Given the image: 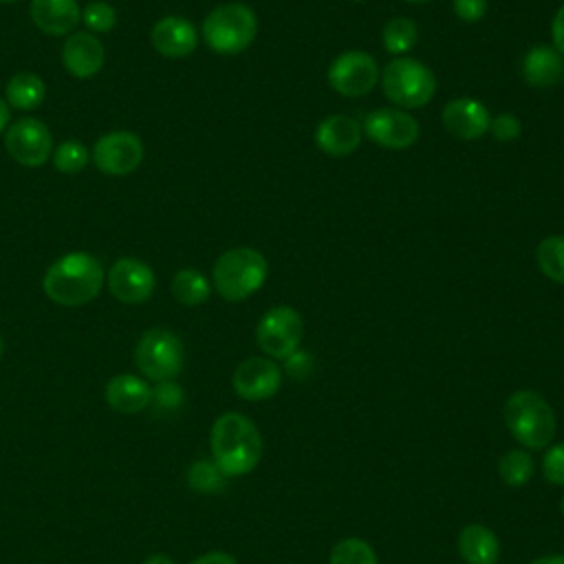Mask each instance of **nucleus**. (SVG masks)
I'll use <instances>...</instances> for the list:
<instances>
[{
  "label": "nucleus",
  "instance_id": "1",
  "mask_svg": "<svg viewBox=\"0 0 564 564\" xmlns=\"http://www.w3.org/2000/svg\"><path fill=\"white\" fill-rule=\"evenodd\" d=\"M214 465L225 478L245 476L262 458V436L256 423L240 412L220 414L209 432Z\"/></svg>",
  "mask_w": 564,
  "mask_h": 564
},
{
  "label": "nucleus",
  "instance_id": "2",
  "mask_svg": "<svg viewBox=\"0 0 564 564\" xmlns=\"http://www.w3.org/2000/svg\"><path fill=\"white\" fill-rule=\"evenodd\" d=\"M106 273L99 260L86 251H70L55 260L44 273V293L62 306H82L95 300Z\"/></svg>",
  "mask_w": 564,
  "mask_h": 564
},
{
  "label": "nucleus",
  "instance_id": "3",
  "mask_svg": "<svg viewBox=\"0 0 564 564\" xmlns=\"http://www.w3.org/2000/svg\"><path fill=\"white\" fill-rule=\"evenodd\" d=\"M502 419L511 436L527 449L546 447L557 432L553 408L535 390H516L502 405Z\"/></svg>",
  "mask_w": 564,
  "mask_h": 564
},
{
  "label": "nucleus",
  "instance_id": "4",
  "mask_svg": "<svg viewBox=\"0 0 564 564\" xmlns=\"http://www.w3.org/2000/svg\"><path fill=\"white\" fill-rule=\"evenodd\" d=\"M269 264L258 249L236 247L218 256L214 262L212 280L220 297L229 302H240L253 295L267 280Z\"/></svg>",
  "mask_w": 564,
  "mask_h": 564
},
{
  "label": "nucleus",
  "instance_id": "5",
  "mask_svg": "<svg viewBox=\"0 0 564 564\" xmlns=\"http://www.w3.org/2000/svg\"><path fill=\"white\" fill-rule=\"evenodd\" d=\"M258 33V18L251 7L242 2H225L212 9L203 22V37L207 46L223 55L245 51Z\"/></svg>",
  "mask_w": 564,
  "mask_h": 564
},
{
  "label": "nucleus",
  "instance_id": "6",
  "mask_svg": "<svg viewBox=\"0 0 564 564\" xmlns=\"http://www.w3.org/2000/svg\"><path fill=\"white\" fill-rule=\"evenodd\" d=\"M381 88L397 108H421L434 97L436 79L425 64L412 57H397L383 68Z\"/></svg>",
  "mask_w": 564,
  "mask_h": 564
},
{
  "label": "nucleus",
  "instance_id": "7",
  "mask_svg": "<svg viewBox=\"0 0 564 564\" xmlns=\"http://www.w3.org/2000/svg\"><path fill=\"white\" fill-rule=\"evenodd\" d=\"M183 344L172 330L150 328L137 341L134 364L143 377L156 383L172 381L183 370Z\"/></svg>",
  "mask_w": 564,
  "mask_h": 564
},
{
  "label": "nucleus",
  "instance_id": "8",
  "mask_svg": "<svg viewBox=\"0 0 564 564\" xmlns=\"http://www.w3.org/2000/svg\"><path fill=\"white\" fill-rule=\"evenodd\" d=\"M302 335H304L302 315L295 308L284 304L269 308L256 326V341L269 359L291 357L300 348Z\"/></svg>",
  "mask_w": 564,
  "mask_h": 564
},
{
  "label": "nucleus",
  "instance_id": "9",
  "mask_svg": "<svg viewBox=\"0 0 564 564\" xmlns=\"http://www.w3.org/2000/svg\"><path fill=\"white\" fill-rule=\"evenodd\" d=\"M326 79L335 93L344 97H361L377 86L379 66L366 51H346L330 62Z\"/></svg>",
  "mask_w": 564,
  "mask_h": 564
},
{
  "label": "nucleus",
  "instance_id": "10",
  "mask_svg": "<svg viewBox=\"0 0 564 564\" xmlns=\"http://www.w3.org/2000/svg\"><path fill=\"white\" fill-rule=\"evenodd\" d=\"M93 161L104 174H130L143 161V143L134 132L112 130L93 145Z\"/></svg>",
  "mask_w": 564,
  "mask_h": 564
},
{
  "label": "nucleus",
  "instance_id": "11",
  "mask_svg": "<svg viewBox=\"0 0 564 564\" xmlns=\"http://www.w3.org/2000/svg\"><path fill=\"white\" fill-rule=\"evenodd\" d=\"M361 130L377 145L388 150H405L419 139V123L401 108H377L366 115Z\"/></svg>",
  "mask_w": 564,
  "mask_h": 564
},
{
  "label": "nucleus",
  "instance_id": "12",
  "mask_svg": "<svg viewBox=\"0 0 564 564\" xmlns=\"http://www.w3.org/2000/svg\"><path fill=\"white\" fill-rule=\"evenodd\" d=\"M4 145L13 161H18L20 165L40 167L48 161L53 152V137L40 119L22 117L9 128Z\"/></svg>",
  "mask_w": 564,
  "mask_h": 564
},
{
  "label": "nucleus",
  "instance_id": "13",
  "mask_svg": "<svg viewBox=\"0 0 564 564\" xmlns=\"http://www.w3.org/2000/svg\"><path fill=\"white\" fill-rule=\"evenodd\" d=\"M234 392L245 401H264L282 386V370L269 357H249L234 370Z\"/></svg>",
  "mask_w": 564,
  "mask_h": 564
},
{
  "label": "nucleus",
  "instance_id": "14",
  "mask_svg": "<svg viewBox=\"0 0 564 564\" xmlns=\"http://www.w3.org/2000/svg\"><path fill=\"white\" fill-rule=\"evenodd\" d=\"M108 289L123 304H141L154 293V273L137 258H119L108 271Z\"/></svg>",
  "mask_w": 564,
  "mask_h": 564
},
{
  "label": "nucleus",
  "instance_id": "15",
  "mask_svg": "<svg viewBox=\"0 0 564 564\" xmlns=\"http://www.w3.org/2000/svg\"><path fill=\"white\" fill-rule=\"evenodd\" d=\"M443 126L449 134L474 141L480 139L485 132H489L491 115L485 104L471 99V97H456L443 106Z\"/></svg>",
  "mask_w": 564,
  "mask_h": 564
},
{
  "label": "nucleus",
  "instance_id": "16",
  "mask_svg": "<svg viewBox=\"0 0 564 564\" xmlns=\"http://www.w3.org/2000/svg\"><path fill=\"white\" fill-rule=\"evenodd\" d=\"M104 59H106L104 44L88 31L70 33L62 46L64 68L77 79H88L97 75L104 66Z\"/></svg>",
  "mask_w": 564,
  "mask_h": 564
},
{
  "label": "nucleus",
  "instance_id": "17",
  "mask_svg": "<svg viewBox=\"0 0 564 564\" xmlns=\"http://www.w3.org/2000/svg\"><path fill=\"white\" fill-rule=\"evenodd\" d=\"M361 123L346 115H330L315 128V143L324 154L346 156L359 148Z\"/></svg>",
  "mask_w": 564,
  "mask_h": 564
},
{
  "label": "nucleus",
  "instance_id": "18",
  "mask_svg": "<svg viewBox=\"0 0 564 564\" xmlns=\"http://www.w3.org/2000/svg\"><path fill=\"white\" fill-rule=\"evenodd\" d=\"M152 46L165 57H187L198 44L196 29L181 15H165L152 26Z\"/></svg>",
  "mask_w": 564,
  "mask_h": 564
},
{
  "label": "nucleus",
  "instance_id": "19",
  "mask_svg": "<svg viewBox=\"0 0 564 564\" xmlns=\"http://www.w3.org/2000/svg\"><path fill=\"white\" fill-rule=\"evenodd\" d=\"M31 20L46 35H66L82 20L77 0H31Z\"/></svg>",
  "mask_w": 564,
  "mask_h": 564
},
{
  "label": "nucleus",
  "instance_id": "20",
  "mask_svg": "<svg viewBox=\"0 0 564 564\" xmlns=\"http://www.w3.org/2000/svg\"><path fill=\"white\" fill-rule=\"evenodd\" d=\"M106 403L121 414H137L152 401V388L137 375H117L106 383Z\"/></svg>",
  "mask_w": 564,
  "mask_h": 564
},
{
  "label": "nucleus",
  "instance_id": "21",
  "mask_svg": "<svg viewBox=\"0 0 564 564\" xmlns=\"http://www.w3.org/2000/svg\"><path fill=\"white\" fill-rule=\"evenodd\" d=\"M520 70L529 86L549 88L564 79V59L551 46H533L524 53Z\"/></svg>",
  "mask_w": 564,
  "mask_h": 564
},
{
  "label": "nucleus",
  "instance_id": "22",
  "mask_svg": "<svg viewBox=\"0 0 564 564\" xmlns=\"http://www.w3.org/2000/svg\"><path fill=\"white\" fill-rule=\"evenodd\" d=\"M458 553L467 564H498L500 540L485 524H467L458 533Z\"/></svg>",
  "mask_w": 564,
  "mask_h": 564
},
{
  "label": "nucleus",
  "instance_id": "23",
  "mask_svg": "<svg viewBox=\"0 0 564 564\" xmlns=\"http://www.w3.org/2000/svg\"><path fill=\"white\" fill-rule=\"evenodd\" d=\"M46 93L44 82L35 73H15L4 88L7 101L18 110H33L42 104Z\"/></svg>",
  "mask_w": 564,
  "mask_h": 564
},
{
  "label": "nucleus",
  "instance_id": "24",
  "mask_svg": "<svg viewBox=\"0 0 564 564\" xmlns=\"http://www.w3.org/2000/svg\"><path fill=\"white\" fill-rule=\"evenodd\" d=\"M209 293L212 284L198 269H181L172 278V295L185 306L203 304Z\"/></svg>",
  "mask_w": 564,
  "mask_h": 564
},
{
  "label": "nucleus",
  "instance_id": "25",
  "mask_svg": "<svg viewBox=\"0 0 564 564\" xmlns=\"http://www.w3.org/2000/svg\"><path fill=\"white\" fill-rule=\"evenodd\" d=\"M535 474V460L524 449H509L498 460V476L509 487L527 485Z\"/></svg>",
  "mask_w": 564,
  "mask_h": 564
},
{
  "label": "nucleus",
  "instance_id": "26",
  "mask_svg": "<svg viewBox=\"0 0 564 564\" xmlns=\"http://www.w3.org/2000/svg\"><path fill=\"white\" fill-rule=\"evenodd\" d=\"M535 262L549 280L564 284V234L542 238L535 249Z\"/></svg>",
  "mask_w": 564,
  "mask_h": 564
},
{
  "label": "nucleus",
  "instance_id": "27",
  "mask_svg": "<svg viewBox=\"0 0 564 564\" xmlns=\"http://www.w3.org/2000/svg\"><path fill=\"white\" fill-rule=\"evenodd\" d=\"M416 24L410 18H392L381 29V42L388 53H408L416 42Z\"/></svg>",
  "mask_w": 564,
  "mask_h": 564
},
{
  "label": "nucleus",
  "instance_id": "28",
  "mask_svg": "<svg viewBox=\"0 0 564 564\" xmlns=\"http://www.w3.org/2000/svg\"><path fill=\"white\" fill-rule=\"evenodd\" d=\"M328 564H379L375 549L361 538L339 540L328 555Z\"/></svg>",
  "mask_w": 564,
  "mask_h": 564
},
{
  "label": "nucleus",
  "instance_id": "29",
  "mask_svg": "<svg viewBox=\"0 0 564 564\" xmlns=\"http://www.w3.org/2000/svg\"><path fill=\"white\" fill-rule=\"evenodd\" d=\"M86 163H88V148L77 139L59 143L53 152V165L64 174H77L86 167Z\"/></svg>",
  "mask_w": 564,
  "mask_h": 564
},
{
  "label": "nucleus",
  "instance_id": "30",
  "mask_svg": "<svg viewBox=\"0 0 564 564\" xmlns=\"http://www.w3.org/2000/svg\"><path fill=\"white\" fill-rule=\"evenodd\" d=\"M223 474L209 460H196L187 469V485L198 494H216L223 489Z\"/></svg>",
  "mask_w": 564,
  "mask_h": 564
},
{
  "label": "nucleus",
  "instance_id": "31",
  "mask_svg": "<svg viewBox=\"0 0 564 564\" xmlns=\"http://www.w3.org/2000/svg\"><path fill=\"white\" fill-rule=\"evenodd\" d=\"M82 20L84 24L95 31V33H108L115 29L117 24V13L112 9V4L104 2V0H95V2H88L82 11Z\"/></svg>",
  "mask_w": 564,
  "mask_h": 564
},
{
  "label": "nucleus",
  "instance_id": "32",
  "mask_svg": "<svg viewBox=\"0 0 564 564\" xmlns=\"http://www.w3.org/2000/svg\"><path fill=\"white\" fill-rule=\"evenodd\" d=\"M542 476L557 487H564V441L553 445L542 458Z\"/></svg>",
  "mask_w": 564,
  "mask_h": 564
},
{
  "label": "nucleus",
  "instance_id": "33",
  "mask_svg": "<svg viewBox=\"0 0 564 564\" xmlns=\"http://www.w3.org/2000/svg\"><path fill=\"white\" fill-rule=\"evenodd\" d=\"M152 401L159 408V412H172V410H176L183 403V390L174 381H161L152 390Z\"/></svg>",
  "mask_w": 564,
  "mask_h": 564
},
{
  "label": "nucleus",
  "instance_id": "34",
  "mask_svg": "<svg viewBox=\"0 0 564 564\" xmlns=\"http://www.w3.org/2000/svg\"><path fill=\"white\" fill-rule=\"evenodd\" d=\"M520 121L511 112H502L489 123V130L498 141H513L516 137H520Z\"/></svg>",
  "mask_w": 564,
  "mask_h": 564
},
{
  "label": "nucleus",
  "instance_id": "35",
  "mask_svg": "<svg viewBox=\"0 0 564 564\" xmlns=\"http://www.w3.org/2000/svg\"><path fill=\"white\" fill-rule=\"evenodd\" d=\"M452 7L463 22H478L487 13V0H452Z\"/></svg>",
  "mask_w": 564,
  "mask_h": 564
},
{
  "label": "nucleus",
  "instance_id": "36",
  "mask_svg": "<svg viewBox=\"0 0 564 564\" xmlns=\"http://www.w3.org/2000/svg\"><path fill=\"white\" fill-rule=\"evenodd\" d=\"M286 361V370L293 372L295 377H304L308 370H311V355L302 352V350H295L291 357L284 359Z\"/></svg>",
  "mask_w": 564,
  "mask_h": 564
},
{
  "label": "nucleus",
  "instance_id": "37",
  "mask_svg": "<svg viewBox=\"0 0 564 564\" xmlns=\"http://www.w3.org/2000/svg\"><path fill=\"white\" fill-rule=\"evenodd\" d=\"M551 37H553L555 51H557L560 55H564V4L557 9V13H555V18H553Z\"/></svg>",
  "mask_w": 564,
  "mask_h": 564
},
{
  "label": "nucleus",
  "instance_id": "38",
  "mask_svg": "<svg viewBox=\"0 0 564 564\" xmlns=\"http://www.w3.org/2000/svg\"><path fill=\"white\" fill-rule=\"evenodd\" d=\"M192 564H238V560L225 551H209V553L196 557Z\"/></svg>",
  "mask_w": 564,
  "mask_h": 564
},
{
  "label": "nucleus",
  "instance_id": "39",
  "mask_svg": "<svg viewBox=\"0 0 564 564\" xmlns=\"http://www.w3.org/2000/svg\"><path fill=\"white\" fill-rule=\"evenodd\" d=\"M529 564H564V555H542L531 560Z\"/></svg>",
  "mask_w": 564,
  "mask_h": 564
},
{
  "label": "nucleus",
  "instance_id": "40",
  "mask_svg": "<svg viewBox=\"0 0 564 564\" xmlns=\"http://www.w3.org/2000/svg\"><path fill=\"white\" fill-rule=\"evenodd\" d=\"M143 564H176L172 557H167V555H161V553H156V555H150Z\"/></svg>",
  "mask_w": 564,
  "mask_h": 564
},
{
  "label": "nucleus",
  "instance_id": "41",
  "mask_svg": "<svg viewBox=\"0 0 564 564\" xmlns=\"http://www.w3.org/2000/svg\"><path fill=\"white\" fill-rule=\"evenodd\" d=\"M7 123H9V106L4 104V99H0V132L4 130Z\"/></svg>",
  "mask_w": 564,
  "mask_h": 564
},
{
  "label": "nucleus",
  "instance_id": "42",
  "mask_svg": "<svg viewBox=\"0 0 564 564\" xmlns=\"http://www.w3.org/2000/svg\"><path fill=\"white\" fill-rule=\"evenodd\" d=\"M2 352H4V339H2V335H0V359H2Z\"/></svg>",
  "mask_w": 564,
  "mask_h": 564
},
{
  "label": "nucleus",
  "instance_id": "43",
  "mask_svg": "<svg viewBox=\"0 0 564 564\" xmlns=\"http://www.w3.org/2000/svg\"><path fill=\"white\" fill-rule=\"evenodd\" d=\"M560 511H562V516H564V496H562V500H560Z\"/></svg>",
  "mask_w": 564,
  "mask_h": 564
},
{
  "label": "nucleus",
  "instance_id": "44",
  "mask_svg": "<svg viewBox=\"0 0 564 564\" xmlns=\"http://www.w3.org/2000/svg\"><path fill=\"white\" fill-rule=\"evenodd\" d=\"M405 2H427V0H405Z\"/></svg>",
  "mask_w": 564,
  "mask_h": 564
},
{
  "label": "nucleus",
  "instance_id": "45",
  "mask_svg": "<svg viewBox=\"0 0 564 564\" xmlns=\"http://www.w3.org/2000/svg\"><path fill=\"white\" fill-rule=\"evenodd\" d=\"M0 2H15V0H0Z\"/></svg>",
  "mask_w": 564,
  "mask_h": 564
},
{
  "label": "nucleus",
  "instance_id": "46",
  "mask_svg": "<svg viewBox=\"0 0 564 564\" xmlns=\"http://www.w3.org/2000/svg\"><path fill=\"white\" fill-rule=\"evenodd\" d=\"M352 2H364V0H352Z\"/></svg>",
  "mask_w": 564,
  "mask_h": 564
}]
</instances>
